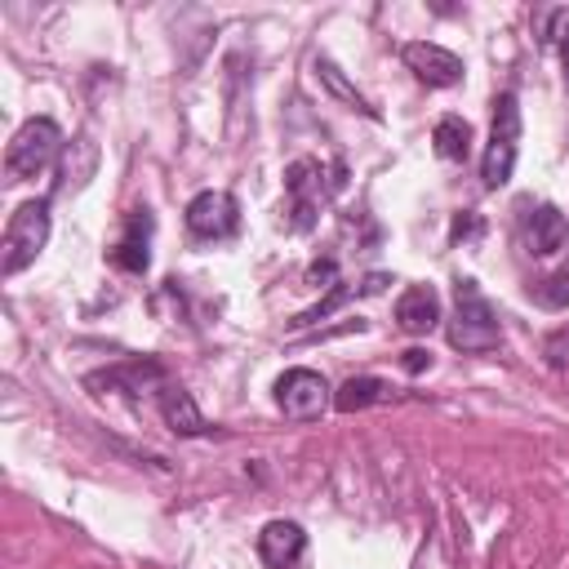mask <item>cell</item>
I'll list each match as a JSON object with an SVG mask.
<instances>
[{"label": "cell", "mask_w": 569, "mask_h": 569, "mask_svg": "<svg viewBox=\"0 0 569 569\" xmlns=\"http://www.w3.org/2000/svg\"><path fill=\"white\" fill-rule=\"evenodd\" d=\"M347 182V169L342 164H320L311 156L293 160L284 169V191H289V227L293 231H311L316 227V213L329 204V196Z\"/></svg>", "instance_id": "1"}, {"label": "cell", "mask_w": 569, "mask_h": 569, "mask_svg": "<svg viewBox=\"0 0 569 569\" xmlns=\"http://www.w3.org/2000/svg\"><path fill=\"white\" fill-rule=\"evenodd\" d=\"M449 342L458 351H493L502 342V325L498 311L489 307V298L476 289L471 276L453 280V316H449Z\"/></svg>", "instance_id": "2"}, {"label": "cell", "mask_w": 569, "mask_h": 569, "mask_svg": "<svg viewBox=\"0 0 569 569\" xmlns=\"http://www.w3.org/2000/svg\"><path fill=\"white\" fill-rule=\"evenodd\" d=\"M516 151H520V102L511 89H502L493 98V124H489V147L480 156V182L489 191L507 187L511 169H516Z\"/></svg>", "instance_id": "3"}, {"label": "cell", "mask_w": 569, "mask_h": 569, "mask_svg": "<svg viewBox=\"0 0 569 569\" xmlns=\"http://www.w3.org/2000/svg\"><path fill=\"white\" fill-rule=\"evenodd\" d=\"M49 244V200H22L9 222H4V240H0V271L18 276L22 267H31L40 258V249Z\"/></svg>", "instance_id": "4"}, {"label": "cell", "mask_w": 569, "mask_h": 569, "mask_svg": "<svg viewBox=\"0 0 569 569\" xmlns=\"http://www.w3.org/2000/svg\"><path fill=\"white\" fill-rule=\"evenodd\" d=\"M62 151V129L49 116H31L18 124L9 151H4V173L9 182H27L36 173H44L53 164V156Z\"/></svg>", "instance_id": "5"}, {"label": "cell", "mask_w": 569, "mask_h": 569, "mask_svg": "<svg viewBox=\"0 0 569 569\" xmlns=\"http://www.w3.org/2000/svg\"><path fill=\"white\" fill-rule=\"evenodd\" d=\"M329 405H333V396H329L325 373L298 365V369H284V373L276 378V409H280L284 418L311 422V418H320Z\"/></svg>", "instance_id": "6"}, {"label": "cell", "mask_w": 569, "mask_h": 569, "mask_svg": "<svg viewBox=\"0 0 569 569\" xmlns=\"http://www.w3.org/2000/svg\"><path fill=\"white\" fill-rule=\"evenodd\" d=\"M240 227V204L231 191H200L187 204V231L196 240H231Z\"/></svg>", "instance_id": "7"}, {"label": "cell", "mask_w": 569, "mask_h": 569, "mask_svg": "<svg viewBox=\"0 0 569 569\" xmlns=\"http://www.w3.org/2000/svg\"><path fill=\"white\" fill-rule=\"evenodd\" d=\"M400 58H405V67H409L422 84H431V89H449V84L462 80V58H458L453 49L436 44V40H409V44L400 49Z\"/></svg>", "instance_id": "8"}, {"label": "cell", "mask_w": 569, "mask_h": 569, "mask_svg": "<svg viewBox=\"0 0 569 569\" xmlns=\"http://www.w3.org/2000/svg\"><path fill=\"white\" fill-rule=\"evenodd\" d=\"M151 231H156L151 213L147 209H129L124 213V227H120V236L111 244V262L120 271H129V276H142L151 267Z\"/></svg>", "instance_id": "9"}, {"label": "cell", "mask_w": 569, "mask_h": 569, "mask_svg": "<svg viewBox=\"0 0 569 569\" xmlns=\"http://www.w3.org/2000/svg\"><path fill=\"white\" fill-rule=\"evenodd\" d=\"M307 551V533L293 520H267L258 533V560L267 569H293Z\"/></svg>", "instance_id": "10"}, {"label": "cell", "mask_w": 569, "mask_h": 569, "mask_svg": "<svg viewBox=\"0 0 569 569\" xmlns=\"http://www.w3.org/2000/svg\"><path fill=\"white\" fill-rule=\"evenodd\" d=\"M396 325L405 333H431L440 325V293L431 284H409L396 298Z\"/></svg>", "instance_id": "11"}, {"label": "cell", "mask_w": 569, "mask_h": 569, "mask_svg": "<svg viewBox=\"0 0 569 569\" xmlns=\"http://www.w3.org/2000/svg\"><path fill=\"white\" fill-rule=\"evenodd\" d=\"M156 400H160V413H164L169 431H178V436H204V431H209V422H204V413L196 409L191 391H182V387L164 382V387L156 391Z\"/></svg>", "instance_id": "12"}, {"label": "cell", "mask_w": 569, "mask_h": 569, "mask_svg": "<svg viewBox=\"0 0 569 569\" xmlns=\"http://www.w3.org/2000/svg\"><path fill=\"white\" fill-rule=\"evenodd\" d=\"M387 284H391V276H387V271H369V276H365L360 284H333V293H329L325 302H316L311 311H298V316H293L289 325H293V329H311V325H320V320H325V316H329L333 307H342L347 298H365V293H382Z\"/></svg>", "instance_id": "13"}, {"label": "cell", "mask_w": 569, "mask_h": 569, "mask_svg": "<svg viewBox=\"0 0 569 569\" xmlns=\"http://www.w3.org/2000/svg\"><path fill=\"white\" fill-rule=\"evenodd\" d=\"M565 240H569V218H565L556 204H538L533 218H529V236H525L529 253L547 258V253L565 249Z\"/></svg>", "instance_id": "14"}, {"label": "cell", "mask_w": 569, "mask_h": 569, "mask_svg": "<svg viewBox=\"0 0 569 569\" xmlns=\"http://www.w3.org/2000/svg\"><path fill=\"white\" fill-rule=\"evenodd\" d=\"M391 400V387L373 373H360V378H347L338 391H333V409L338 413H356V409H369V405H382Z\"/></svg>", "instance_id": "15"}, {"label": "cell", "mask_w": 569, "mask_h": 569, "mask_svg": "<svg viewBox=\"0 0 569 569\" xmlns=\"http://www.w3.org/2000/svg\"><path fill=\"white\" fill-rule=\"evenodd\" d=\"M316 76H320V84H325V89H329L338 102H347L351 111H360V116L378 120V111L369 107V98H365V93H360V89H356V84L342 76V67H338L333 58H316Z\"/></svg>", "instance_id": "16"}, {"label": "cell", "mask_w": 569, "mask_h": 569, "mask_svg": "<svg viewBox=\"0 0 569 569\" xmlns=\"http://www.w3.org/2000/svg\"><path fill=\"white\" fill-rule=\"evenodd\" d=\"M431 142H436V156H445V160H467V156H471V124H467L462 116H440Z\"/></svg>", "instance_id": "17"}, {"label": "cell", "mask_w": 569, "mask_h": 569, "mask_svg": "<svg viewBox=\"0 0 569 569\" xmlns=\"http://www.w3.org/2000/svg\"><path fill=\"white\" fill-rule=\"evenodd\" d=\"M538 298H542L547 307H565V302H569V262H565V267H560L551 280H542Z\"/></svg>", "instance_id": "18"}, {"label": "cell", "mask_w": 569, "mask_h": 569, "mask_svg": "<svg viewBox=\"0 0 569 569\" xmlns=\"http://www.w3.org/2000/svg\"><path fill=\"white\" fill-rule=\"evenodd\" d=\"M547 360H551L556 369L569 360V329H560V333H551V338H547Z\"/></svg>", "instance_id": "19"}, {"label": "cell", "mask_w": 569, "mask_h": 569, "mask_svg": "<svg viewBox=\"0 0 569 569\" xmlns=\"http://www.w3.org/2000/svg\"><path fill=\"white\" fill-rule=\"evenodd\" d=\"M480 231V222L471 218V213H458L453 218V231H449V240H462V236H476Z\"/></svg>", "instance_id": "20"}, {"label": "cell", "mask_w": 569, "mask_h": 569, "mask_svg": "<svg viewBox=\"0 0 569 569\" xmlns=\"http://www.w3.org/2000/svg\"><path fill=\"white\" fill-rule=\"evenodd\" d=\"M431 365V351H422V347H413V351H405V369L409 373H422Z\"/></svg>", "instance_id": "21"}, {"label": "cell", "mask_w": 569, "mask_h": 569, "mask_svg": "<svg viewBox=\"0 0 569 569\" xmlns=\"http://www.w3.org/2000/svg\"><path fill=\"white\" fill-rule=\"evenodd\" d=\"M560 53H565V76H569V18H565V31H560Z\"/></svg>", "instance_id": "22"}]
</instances>
